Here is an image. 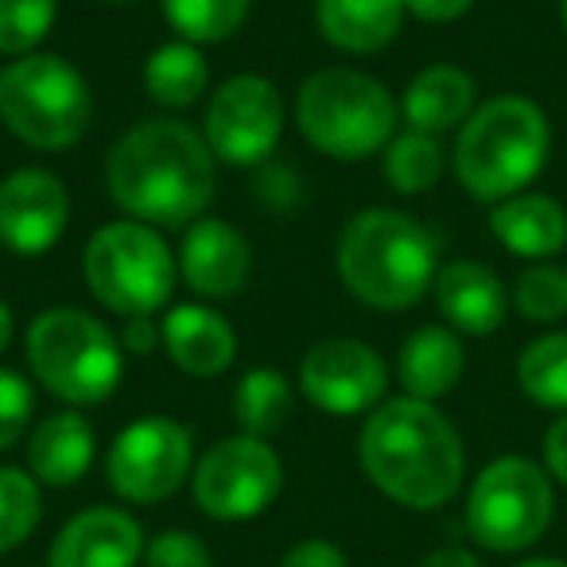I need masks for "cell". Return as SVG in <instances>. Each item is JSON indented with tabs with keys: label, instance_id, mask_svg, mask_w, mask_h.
Returning a JSON list of instances; mask_svg holds the SVG:
<instances>
[{
	"label": "cell",
	"instance_id": "6da1fadb",
	"mask_svg": "<svg viewBox=\"0 0 567 567\" xmlns=\"http://www.w3.org/2000/svg\"><path fill=\"white\" fill-rule=\"evenodd\" d=\"M105 187L148 226H190L214 198V152L183 121H141L105 156Z\"/></svg>",
	"mask_w": 567,
	"mask_h": 567
},
{
	"label": "cell",
	"instance_id": "7a4b0ae2",
	"mask_svg": "<svg viewBox=\"0 0 567 567\" xmlns=\"http://www.w3.org/2000/svg\"><path fill=\"white\" fill-rule=\"evenodd\" d=\"M365 478L409 509H440L463 486L466 455L455 424L435 404L404 396L370 412L358 435Z\"/></svg>",
	"mask_w": 567,
	"mask_h": 567
},
{
	"label": "cell",
	"instance_id": "3957f363",
	"mask_svg": "<svg viewBox=\"0 0 567 567\" xmlns=\"http://www.w3.org/2000/svg\"><path fill=\"white\" fill-rule=\"evenodd\" d=\"M334 260L350 296L373 311H404L420 303L440 272L432 234L389 206L354 214L342 229Z\"/></svg>",
	"mask_w": 567,
	"mask_h": 567
},
{
	"label": "cell",
	"instance_id": "277c9868",
	"mask_svg": "<svg viewBox=\"0 0 567 567\" xmlns=\"http://www.w3.org/2000/svg\"><path fill=\"white\" fill-rule=\"evenodd\" d=\"M551 128L536 102L520 94L489 97L466 117L455 141V175L478 203L520 195L548 164Z\"/></svg>",
	"mask_w": 567,
	"mask_h": 567
},
{
	"label": "cell",
	"instance_id": "5b68a950",
	"mask_svg": "<svg viewBox=\"0 0 567 567\" xmlns=\"http://www.w3.org/2000/svg\"><path fill=\"white\" fill-rule=\"evenodd\" d=\"M396 97L381 79L354 66L316 71L296 94V128L331 159H370L396 136Z\"/></svg>",
	"mask_w": 567,
	"mask_h": 567
},
{
	"label": "cell",
	"instance_id": "8992f818",
	"mask_svg": "<svg viewBox=\"0 0 567 567\" xmlns=\"http://www.w3.org/2000/svg\"><path fill=\"white\" fill-rule=\"evenodd\" d=\"M121 342L82 308H48L28 327L24 354L48 393L66 404H102L125 378Z\"/></svg>",
	"mask_w": 567,
	"mask_h": 567
},
{
	"label": "cell",
	"instance_id": "52a82bcc",
	"mask_svg": "<svg viewBox=\"0 0 567 567\" xmlns=\"http://www.w3.org/2000/svg\"><path fill=\"white\" fill-rule=\"evenodd\" d=\"M0 117L17 141L43 152L74 148L90 133L94 94L63 55H24L0 71Z\"/></svg>",
	"mask_w": 567,
	"mask_h": 567
},
{
	"label": "cell",
	"instance_id": "ba28073f",
	"mask_svg": "<svg viewBox=\"0 0 567 567\" xmlns=\"http://www.w3.org/2000/svg\"><path fill=\"white\" fill-rule=\"evenodd\" d=\"M82 276L102 308L117 316H156L172 303L179 280V257L156 234V226L121 218L102 226L82 252Z\"/></svg>",
	"mask_w": 567,
	"mask_h": 567
},
{
	"label": "cell",
	"instance_id": "9c48e42d",
	"mask_svg": "<svg viewBox=\"0 0 567 567\" xmlns=\"http://www.w3.org/2000/svg\"><path fill=\"white\" fill-rule=\"evenodd\" d=\"M556 494L540 463L502 455L474 478L466 497V528L489 551H525L548 533Z\"/></svg>",
	"mask_w": 567,
	"mask_h": 567
},
{
	"label": "cell",
	"instance_id": "30bf717a",
	"mask_svg": "<svg viewBox=\"0 0 567 567\" xmlns=\"http://www.w3.org/2000/svg\"><path fill=\"white\" fill-rule=\"evenodd\" d=\"M195 502L214 520H249L280 497L284 463L268 440L229 435L218 440L195 466Z\"/></svg>",
	"mask_w": 567,
	"mask_h": 567
},
{
	"label": "cell",
	"instance_id": "8fae6325",
	"mask_svg": "<svg viewBox=\"0 0 567 567\" xmlns=\"http://www.w3.org/2000/svg\"><path fill=\"white\" fill-rule=\"evenodd\" d=\"M203 136L214 159L234 167H257L276 152L284 136L280 90L265 74H234L214 90L206 105Z\"/></svg>",
	"mask_w": 567,
	"mask_h": 567
},
{
	"label": "cell",
	"instance_id": "7c38bea8",
	"mask_svg": "<svg viewBox=\"0 0 567 567\" xmlns=\"http://www.w3.org/2000/svg\"><path fill=\"white\" fill-rule=\"evenodd\" d=\"M190 463H195V443L187 427L167 416H144L113 440L105 478L113 494H121L125 502L152 505L183 486Z\"/></svg>",
	"mask_w": 567,
	"mask_h": 567
},
{
	"label": "cell",
	"instance_id": "4fadbf2b",
	"mask_svg": "<svg viewBox=\"0 0 567 567\" xmlns=\"http://www.w3.org/2000/svg\"><path fill=\"white\" fill-rule=\"evenodd\" d=\"M300 389L319 412L358 416L385 404L389 365L373 347L358 339H323L303 354Z\"/></svg>",
	"mask_w": 567,
	"mask_h": 567
},
{
	"label": "cell",
	"instance_id": "5bb4252c",
	"mask_svg": "<svg viewBox=\"0 0 567 567\" xmlns=\"http://www.w3.org/2000/svg\"><path fill=\"white\" fill-rule=\"evenodd\" d=\"M71 221V195L48 167H20L0 183V245L17 257H43Z\"/></svg>",
	"mask_w": 567,
	"mask_h": 567
},
{
	"label": "cell",
	"instance_id": "9a60e30c",
	"mask_svg": "<svg viewBox=\"0 0 567 567\" xmlns=\"http://www.w3.org/2000/svg\"><path fill=\"white\" fill-rule=\"evenodd\" d=\"M252 249L229 221L198 218L187 226L179 249V276L190 292L210 296V300H229L249 284Z\"/></svg>",
	"mask_w": 567,
	"mask_h": 567
},
{
	"label": "cell",
	"instance_id": "2e32d148",
	"mask_svg": "<svg viewBox=\"0 0 567 567\" xmlns=\"http://www.w3.org/2000/svg\"><path fill=\"white\" fill-rule=\"evenodd\" d=\"M144 556L141 520L125 509L94 505L66 520L48 551V567H136Z\"/></svg>",
	"mask_w": 567,
	"mask_h": 567
},
{
	"label": "cell",
	"instance_id": "e0dca14e",
	"mask_svg": "<svg viewBox=\"0 0 567 567\" xmlns=\"http://www.w3.org/2000/svg\"><path fill=\"white\" fill-rule=\"evenodd\" d=\"M435 308L455 334H494L509 316L502 276L482 260H451L435 272Z\"/></svg>",
	"mask_w": 567,
	"mask_h": 567
},
{
	"label": "cell",
	"instance_id": "ac0fdd59",
	"mask_svg": "<svg viewBox=\"0 0 567 567\" xmlns=\"http://www.w3.org/2000/svg\"><path fill=\"white\" fill-rule=\"evenodd\" d=\"M159 339L167 358L190 378H218L237 358V334L229 319L203 303H179L167 311Z\"/></svg>",
	"mask_w": 567,
	"mask_h": 567
},
{
	"label": "cell",
	"instance_id": "d6986e66",
	"mask_svg": "<svg viewBox=\"0 0 567 567\" xmlns=\"http://www.w3.org/2000/svg\"><path fill=\"white\" fill-rule=\"evenodd\" d=\"M489 234L505 245V252L525 260H548L567 245V210L551 195L520 190L505 198L489 214Z\"/></svg>",
	"mask_w": 567,
	"mask_h": 567
},
{
	"label": "cell",
	"instance_id": "ffe728a7",
	"mask_svg": "<svg viewBox=\"0 0 567 567\" xmlns=\"http://www.w3.org/2000/svg\"><path fill=\"white\" fill-rule=\"evenodd\" d=\"M474 97H478V86H474V79L463 66L435 63V66H424V71L409 82L401 110H404L409 128L440 136L455 125H466V117L474 113Z\"/></svg>",
	"mask_w": 567,
	"mask_h": 567
},
{
	"label": "cell",
	"instance_id": "44dd1931",
	"mask_svg": "<svg viewBox=\"0 0 567 567\" xmlns=\"http://www.w3.org/2000/svg\"><path fill=\"white\" fill-rule=\"evenodd\" d=\"M404 17H409L404 0H316L323 40L350 55H370L393 43Z\"/></svg>",
	"mask_w": 567,
	"mask_h": 567
},
{
	"label": "cell",
	"instance_id": "7402d4cb",
	"mask_svg": "<svg viewBox=\"0 0 567 567\" xmlns=\"http://www.w3.org/2000/svg\"><path fill=\"white\" fill-rule=\"evenodd\" d=\"M466 370V350L451 327H420L404 339L396 354V373L401 385L416 401H440L458 385Z\"/></svg>",
	"mask_w": 567,
	"mask_h": 567
},
{
	"label": "cell",
	"instance_id": "603a6c76",
	"mask_svg": "<svg viewBox=\"0 0 567 567\" xmlns=\"http://www.w3.org/2000/svg\"><path fill=\"white\" fill-rule=\"evenodd\" d=\"M94 463V427L82 412H55L28 440V471L43 486H74Z\"/></svg>",
	"mask_w": 567,
	"mask_h": 567
},
{
	"label": "cell",
	"instance_id": "cb8c5ba5",
	"mask_svg": "<svg viewBox=\"0 0 567 567\" xmlns=\"http://www.w3.org/2000/svg\"><path fill=\"white\" fill-rule=\"evenodd\" d=\"M210 86V66L203 51L187 40H172L156 48L144 63V90L164 110H187Z\"/></svg>",
	"mask_w": 567,
	"mask_h": 567
},
{
	"label": "cell",
	"instance_id": "d4e9b609",
	"mask_svg": "<svg viewBox=\"0 0 567 567\" xmlns=\"http://www.w3.org/2000/svg\"><path fill=\"white\" fill-rule=\"evenodd\" d=\"M288 416H292V385L284 373L257 365L234 385V420L245 435L268 440L288 424Z\"/></svg>",
	"mask_w": 567,
	"mask_h": 567
},
{
	"label": "cell",
	"instance_id": "484cf974",
	"mask_svg": "<svg viewBox=\"0 0 567 567\" xmlns=\"http://www.w3.org/2000/svg\"><path fill=\"white\" fill-rule=\"evenodd\" d=\"M517 385L540 409L567 412V331L544 334L520 350Z\"/></svg>",
	"mask_w": 567,
	"mask_h": 567
},
{
	"label": "cell",
	"instance_id": "4316f807",
	"mask_svg": "<svg viewBox=\"0 0 567 567\" xmlns=\"http://www.w3.org/2000/svg\"><path fill=\"white\" fill-rule=\"evenodd\" d=\"M252 0H164V17L175 35L195 48L203 43H226L249 20Z\"/></svg>",
	"mask_w": 567,
	"mask_h": 567
},
{
	"label": "cell",
	"instance_id": "83f0119b",
	"mask_svg": "<svg viewBox=\"0 0 567 567\" xmlns=\"http://www.w3.org/2000/svg\"><path fill=\"white\" fill-rule=\"evenodd\" d=\"M443 175V148L435 136L427 133H409L393 136L385 148V179L396 195H424L440 183Z\"/></svg>",
	"mask_w": 567,
	"mask_h": 567
},
{
	"label": "cell",
	"instance_id": "f1b7e54d",
	"mask_svg": "<svg viewBox=\"0 0 567 567\" xmlns=\"http://www.w3.org/2000/svg\"><path fill=\"white\" fill-rule=\"evenodd\" d=\"M43 517L40 482L17 466H0V556L28 540Z\"/></svg>",
	"mask_w": 567,
	"mask_h": 567
},
{
	"label": "cell",
	"instance_id": "f546056e",
	"mask_svg": "<svg viewBox=\"0 0 567 567\" xmlns=\"http://www.w3.org/2000/svg\"><path fill=\"white\" fill-rule=\"evenodd\" d=\"M59 17V0H0V55H35L51 35Z\"/></svg>",
	"mask_w": 567,
	"mask_h": 567
},
{
	"label": "cell",
	"instance_id": "4dcf8cb0",
	"mask_svg": "<svg viewBox=\"0 0 567 567\" xmlns=\"http://www.w3.org/2000/svg\"><path fill=\"white\" fill-rule=\"evenodd\" d=\"M513 308L528 323H556L567 316V268L533 265L513 284Z\"/></svg>",
	"mask_w": 567,
	"mask_h": 567
},
{
	"label": "cell",
	"instance_id": "1f68e13d",
	"mask_svg": "<svg viewBox=\"0 0 567 567\" xmlns=\"http://www.w3.org/2000/svg\"><path fill=\"white\" fill-rule=\"evenodd\" d=\"M32 412H35V393L24 373L0 370V451H9L12 443L24 440L28 424H32Z\"/></svg>",
	"mask_w": 567,
	"mask_h": 567
},
{
	"label": "cell",
	"instance_id": "d6a6232c",
	"mask_svg": "<svg viewBox=\"0 0 567 567\" xmlns=\"http://www.w3.org/2000/svg\"><path fill=\"white\" fill-rule=\"evenodd\" d=\"M148 567H210V548L203 544V536L187 533V528H167L144 551Z\"/></svg>",
	"mask_w": 567,
	"mask_h": 567
},
{
	"label": "cell",
	"instance_id": "836d02e7",
	"mask_svg": "<svg viewBox=\"0 0 567 567\" xmlns=\"http://www.w3.org/2000/svg\"><path fill=\"white\" fill-rule=\"evenodd\" d=\"M280 567H350V564L331 540H300L280 559Z\"/></svg>",
	"mask_w": 567,
	"mask_h": 567
},
{
	"label": "cell",
	"instance_id": "e575fe53",
	"mask_svg": "<svg viewBox=\"0 0 567 567\" xmlns=\"http://www.w3.org/2000/svg\"><path fill=\"white\" fill-rule=\"evenodd\" d=\"M404 4L424 24H451V20H463L471 12L474 0H404Z\"/></svg>",
	"mask_w": 567,
	"mask_h": 567
},
{
	"label": "cell",
	"instance_id": "d590c367",
	"mask_svg": "<svg viewBox=\"0 0 567 567\" xmlns=\"http://www.w3.org/2000/svg\"><path fill=\"white\" fill-rule=\"evenodd\" d=\"M544 466H548L551 478L567 486V412L544 435Z\"/></svg>",
	"mask_w": 567,
	"mask_h": 567
},
{
	"label": "cell",
	"instance_id": "8d00e7d4",
	"mask_svg": "<svg viewBox=\"0 0 567 567\" xmlns=\"http://www.w3.org/2000/svg\"><path fill=\"white\" fill-rule=\"evenodd\" d=\"M159 327L152 323V316H133L125 319V334H121V347L133 350V354H152L159 347Z\"/></svg>",
	"mask_w": 567,
	"mask_h": 567
},
{
	"label": "cell",
	"instance_id": "74e56055",
	"mask_svg": "<svg viewBox=\"0 0 567 567\" xmlns=\"http://www.w3.org/2000/svg\"><path fill=\"white\" fill-rule=\"evenodd\" d=\"M416 567H482V564H478V556L466 548H440V551H432V556L420 559Z\"/></svg>",
	"mask_w": 567,
	"mask_h": 567
},
{
	"label": "cell",
	"instance_id": "f35d334b",
	"mask_svg": "<svg viewBox=\"0 0 567 567\" xmlns=\"http://www.w3.org/2000/svg\"><path fill=\"white\" fill-rule=\"evenodd\" d=\"M12 334H17V319H12V308L4 300H0V354L9 350Z\"/></svg>",
	"mask_w": 567,
	"mask_h": 567
},
{
	"label": "cell",
	"instance_id": "ab89813d",
	"mask_svg": "<svg viewBox=\"0 0 567 567\" xmlns=\"http://www.w3.org/2000/svg\"><path fill=\"white\" fill-rule=\"evenodd\" d=\"M517 567H567V559H556V556H536V559H525Z\"/></svg>",
	"mask_w": 567,
	"mask_h": 567
},
{
	"label": "cell",
	"instance_id": "60d3db41",
	"mask_svg": "<svg viewBox=\"0 0 567 567\" xmlns=\"http://www.w3.org/2000/svg\"><path fill=\"white\" fill-rule=\"evenodd\" d=\"M559 24H564V32H567V0H559Z\"/></svg>",
	"mask_w": 567,
	"mask_h": 567
},
{
	"label": "cell",
	"instance_id": "b9f144b4",
	"mask_svg": "<svg viewBox=\"0 0 567 567\" xmlns=\"http://www.w3.org/2000/svg\"><path fill=\"white\" fill-rule=\"evenodd\" d=\"M105 4H133V0H105Z\"/></svg>",
	"mask_w": 567,
	"mask_h": 567
}]
</instances>
